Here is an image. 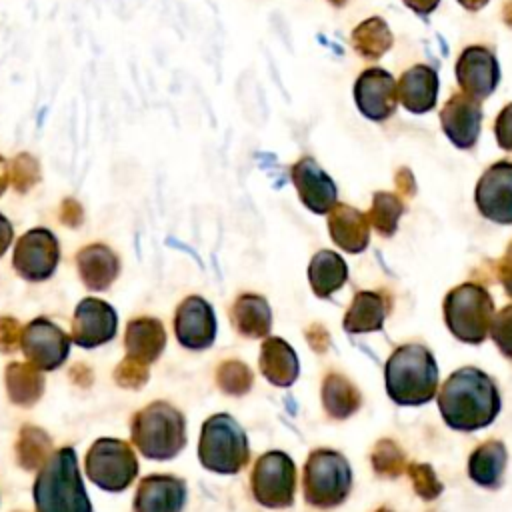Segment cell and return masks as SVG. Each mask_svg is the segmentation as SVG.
<instances>
[{
  "label": "cell",
  "mask_w": 512,
  "mask_h": 512,
  "mask_svg": "<svg viewBox=\"0 0 512 512\" xmlns=\"http://www.w3.org/2000/svg\"><path fill=\"white\" fill-rule=\"evenodd\" d=\"M494 314V302L480 284L464 282L444 298L446 326L466 344H480L488 338Z\"/></svg>",
  "instance_id": "cell-6"
},
{
  "label": "cell",
  "mask_w": 512,
  "mask_h": 512,
  "mask_svg": "<svg viewBox=\"0 0 512 512\" xmlns=\"http://www.w3.org/2000/svg\"><path fill=\"white\" fill-rule=\"evenodd\" d=\"M490 336L496 342L498 350L512 360V304L494 314Z\"/></svg>",
  "instance_id": "cell-38"
},
{
  "label": "cell",
  "mask_w": 512,
  "mask_h": 512,
  "mask_svg": "<svg viewBox=\"0 0 512 512\" xmlns=\"http://www.w3.org/2000/svg\"><path fill=\"white\" fill-rule=\"evenodd\" d=\"M114 380L122 386V388H140L146 380H148V364L138 362L130 356H126L116 372H114Z\"/></svg>",
  "instance_id": "cell-39"
},
{
  "label": "cell",
  "mask_w": 512,
  "mask_h": 512,
  "mask_svg": "<svg viewBox=\"0 0 512 512\" xmlns=\"http://www.w3.org/2000/svg\"><path fill=\"white\" fill-rule=\"evenodd\" d=\"M198 458L210 472L236 474L250 460L248 436L230 414H214L202 424Z\"/></svg>",
  "instance_id": "cell-5"
},
{
  "label": "cell",
  "mask_w": 512,
  "mask_h": 512,
  "mask_svg": "<svg viewBox=\"0 0 512 512\" xmlns=\"http://www.w3.org/2000/svg\"><path fill=\"white\" fill-rule=\"evenodd\" d=\"M386 390L400 406H420L438 392V364L424 344H402L386 362Z\"/></svg>",
  "instance_id": "cell-3"
},
{
  "label": "cell",
  "mask_w": 512,
  "mask_h": 512,
  "mask_svg": "<svg viewBox=\"0 0 512 512\" xmlns=\"http://www.w3.org/2000/svg\"><path fill=\"white\" fill-rule=\"evenodd\" d=\"M118 326L116 310L98 298L78 302L72 320V340L82 348H94L114 338Z\"/></svg>",
  "instance_id": "cell-16"
},
{
  "label": "cell",
  "mask_w": 512,
  "mask_h": 512,
  "mask_svg": "<svg viewBox=\"0 0 512 512\" xmlns=\"http://www.w3.org/2000/svg\"><path fill=\"white\" fill-rule=\"evenodd\" d=\"M6 390L14 404L32 406L44 392V376L30 362H14L6 368Z\"/></svg>",
  "instance_id": "cell-30"
},
{
  "label": "cell",
  "mask_w": 512,
  "mask_h": 512,
  "mask_svg": "<svg viewBox=\"0 0 512 512\" xmlns=\"http://www.w3.org/2000/svg\"><path fill=\"white\" fill-rule=\"evenodd\" d=\"M506 460V446L500 440H488L470 454L468 476L484 488H498L506 470Z\"/></svg>",
  "instance_id": "cell-26"
},
{
  "label": "cell",
  "mask_w": 512,
  "mask_h": 512,
  "mask_svg": "<svg viewBox=\"0 0 512 512\" xmlns=\"http://www.w3.org/2000/svg\"><path fill=\"white\" fill-rule=\"evenodd\" d=\"M250 482L258 504L266 508H288L296 494V466L286 452H266L254 464Z\"/></svg>",
  "instance_id": "cell-9"
},
{
  "label": "cell",
  "mask_w": 512,
  "mask_h": 512,
  "mask_svg": "<svg viewBox=\"0 0 512 512\" xmlns=\"http://www.w3.org/2000/svg\"><path fill=\"white\" fill-rule=\"evenodd\" d=\"M86 474L102 490L122 492L138 474L132 446L118 438L96 440L86 454Z\"/></svg>",
  "instance_id": "cell-8"
},
{
  "label": "cell",
  "mask_w": 512,
  "mask_h": 512,
  "mask_svg": "<svg viewBox=\"0 0 512 512\" xmlns=\"http://www.w3.org/2000/svg\"><path fill=\"white\" fill-rule=\"evenodd\" d=\"M260 370L274 386H290L298 378V356L282 338H268L260 348Z\"/></svg>",
  "instance_id": "cell-24"
},
{
  "label": "cell",
  "mask_w": 512,
  "mask_h": 512,
  "mask_svg": "<svg viewBox=\"0 0 512 512\" xmlns=\"http://www.w3.org/2000/svg\"><path fill=\"white\" fill-rule=\"evenodd\" d=\"M438 2L440 0H404V4L420 16H428L438 6Z\"/></svg>",
  "instance_id": "cell-46"
},
{
  "label": "cell",
  "mask_w": 512,
  "mask_h": 512,
  "mask_svg": "<svg viewBox=\"0 0 512 512\" xmlns=\"http://www.w3.org/2000/svg\"><path fill=\"white\" fill-rule=\"evenodd\" d=\"M322 402L332 418L344 420L360 408L362 396L346 376L328 374L322 382Z\"/></svg>",
  "instance_id": "cell-29"
},
{
  "label": "cell",
  "mask_w": 512,
  "mask_h": 512,
  "mask_svg": "<svg viewBox=\"0 0 512 512\" xmlns=\"http://www.w3.org/2000/svg\"><path fill=\"white\" fill-rule=\"evenodd\" d=\"M496 382L474 366L452 372L438 388V408L444 422L460 432H472L494 422L500 412Z\"/></svg>",
  "instance_id": "cell-1"
},
{
  "label": "cell",
  "mask_w": 512,
  "mask_h": 512,
  "mask_svg": "<svg viewBox=\"0 0 512 512\" xmlns=\"http://www.w3.org/2000/svg\"><path fill=\"white\" fill-rule=\"evenodd\" d=\"M456 80L464 94L474 100L488 98L500 80L496 56L484 46H468L456 60Z\"/></svg>",
  "instance_id": "cell-13"
},
{
  "label": "cell",
  "mask_w": 512,
  "mask_h": 512,
  "mask_svg": "<svg viewBox=\"0 0 512 512\" xmlns=\"http://www.w3.org/2000/svg\"><path fill=\"white\" fill-rule=\"evenodd\" d=\"M372 466L380 476H388L394 478L398 476L404 468H406V460H404V452L398 448L396 442L384 438L374 446L372 452Z\"/></svg>",
  "instance_id": "cell-36"
},
{
  "label": "cell",
  "mask_w": 512,
  "mask_h": 512,
  "mask_svg": "<svg viewBox=\"0 0 512 512\" xmlns=\"http://www.w3.org/2000/svg\"><path fill=\"white\" fill-rule=\"evenodd\" d=\"M440 122L444 134L450 138L454 146L472 148L480 134V102L464 92H456L444 102L440 110Z\"/></svg>",
  "instance_id": "cell-17"
},
{
  "label": "cell",
  "mask_w": 512,
  "mask_h": 512,
  "mask_svg": "<svg viewBox=\"0 0 512 512\" xmlns=\"http://www.w3.org/2000/svg\"><path fill=\"white\" fill-rule=\"evenodd\" d=\"M78 274L86 288L106 290L120 272L118 256L104 244H90L76 254Z\"/></svg>",
  "instance_id": "cell-22"
},
{
  "label": "cell",
  "mask_w": 512,
  "mask_h": 512,
  "mask_svg": "<svg viewBox=\"0 0 512 512\" xmlns=\"http://www.w3.org/2000/svg\"><path fill=\"white\" fill-rule=\"evenodd\" d=\"M404 212V202L400 200L398 194L392 192H376L372 198V208L366 214L370 226L382 234V236H392L396 232L398 220Z\"/></svg>",
  "instance_id": "cell-33"
},
{
  "label": "cell",
  "mask_w": 512,
  "mask_h": 512,
  "mask_svg": "<svg viewBox=\"0 0 512 512\" xmlns=\"http://www.w3.org/2000/svg\"><path fill=\"white\" fill-rule=\"evenodd\" d=\"M292 182L302 204L316 212L328 214L336 204V186L314 158H300L292 166Z\"/></svg>",
  "instance_id": "cell-18"
},
{
  "label": "cell",
  "mask_w": 512,
  "mask_h": 512,
  "mask_svg": "<svg viewBox=\"0 0 512 512\" xmlns=\"http://www.w3.org/2000/svg\"><path fill=\"white\" fill-rule=\"evenodd\" d=\"M500 282L508 296L512 298V242L508 244V250L500 262Z\"/></svg>",
  "instance_id": "cell-43"
},
{
  "label": "cell",
  "mask_w": 512,
  "mask_h": 512,
  "mask_svg": "<svg viewBox=\"0 0 512 512\" xmlns=\"http://www.w3.org/2000/svg\"><path fill=\"white\" fill-rule=\"evenodd\" d=\"M186 484L170 474L146 476L134 496V512H182Z\"/></svg>",
  "instance_id": "cell-19"
},
{
  "label": "cell",
  "mask_w": 512,
  "mask_h": 512,
  "mask_svg": "<svg viewBox=\"0 0 512 512\" xmlns=\"http://www.w3.org/2000/svg\"><path fill=\"white\" fill-rule=\"evenodd\" d=\"M398 100L412 114H424L436 106L438 74L426 64L408 68L396 84Z\"/></svg>",
  "instance_id": "cell-20"
},
{
  "label": "cell",
  "mask_w": 512,
  "mask_h": 512,
  "mask_svg": "<svg viewBox=\"0 0 512 512\" xmlns=\"http://www.w3.org/2000/svg\"><path fill=\"white\" fill-rule=\"evenodd\" d=\"M352 488V470L348 460L330 448L314 450L304 466V498L316 508H334L342 504Z\"/></svg>",
  "instance_id": "cell-7"
},
{
  "label": "cell",
  "mask_w": 512,
  "mask_h": 512,
  "mask_svg": "<svg viewBox=\"0 0 512 512\" xmlns=\"http://www.w3.org/2000/svg\"><path fill=\"white\" fill-rule=\"evenodd\" d=\"M124 344H126V356L150 364L154 362L166 344V332L160 320L142 316L134 318L124 334Z\"/></svg>",
  "instance_id": "cell-23"
},
{
  "label": "cell",
  "mask_w": 512,
  "mask_h": 512,
  "mask_svg": "<svg viewBox=\"0 0 512 512\" xmlns=\"http://www.w3.org/2000/svg\"><path fill=\"white\" fill-rule=\"evenodd\" d=\"M330 4H334V6H344L346 4V0H328Z\"/></svg>",
  "instance_id": "cell-50"
},
{
  "label": "cell",
  "mask_w": 512,
  "mask_h": 512,
  "mask_svg": "<svg viewBox=\"0 0 512 512\" xmlns=\"http://www.w3.org/2000/svg\"><path fill=\"white\" fill-rule=\"evenodd\" d=\"M388 314V302L376 292H358L342 320L348 332H374L382 330L384 318Z\"/></svg>",
  "instance_id": "cell-28"
},
{
  "label": "cell",
  "mask_w": 512,
  "mask_h": 512,
  "mask_svg": "<svg viewBox=\"0 0 512 512\" xmlns=\"http://www.w3.org/2000/svg\"><path fill=\"white\" fill-rule=\"evenodd\" d=\"M36 512H92L74 448L64 446L42 464L34 488Z\"/></svg>",
  "instance_id": "cell-2"
},
{
  "label": "cell",
  "mask_w": 512,
  "mask_h": 512,
  "mask_svg": "<svg viewBox=\"0 0 512 512\" xmlns=\"http://www.w3.org/2000/svg\"><path fill=\"white\" fill-rule=\"evenodd\" d=\"M354 98L356 106L366 118L378 122L386 120L396 110V80L384 68H368L354 84Z\"/></svg>",
  "instance_id": "cell-15"
},
{
  "label": "cell",
  "mask_w": 512,
  "mask_h": 512,
  "mask_svg": "<svg viewBox=\"0 0 512 512\" xmlns=\"http://www.w3.org/2000/svg\"><path fill=\"white\" fill-rule=\"evenodd\" d=\"M58 258V238L48 228H32L16 240L12 264L22 278L42 282L54 274Z\"/></svg>",
  "instance_id": "cell-10"
},
{
  "label": "cell",
  "mask_w": 512,
  "mask_h": 512,
  "mask_svg": "<svg viewBox=\"0 0 512 512\" xmlns=\"http://www.w3.org/2000/svg\"><path fill=\"white\" fill-rule=\"evenodd\" d=\"M12 238H14L12 224H10V220L0 212V256L8 250V246H10Z\"/></svg>",
  "instance_id": "cell-44"
},
{
  "label": "cell",
  "mask_w": 512,
  "mask_h": 512,
  "mask_svg": "<svg viewBox=\"0 0 512 512\" xmlns=\"http://www.w3.org/2000/svg\"><path fill=\"white\" fill-rule=\"evenodd\" d=\"M378 512H388V510H386V508H380V510H378Z\"/></svg>",
  "instance_id": "cell-51"
},
{
  "label": "cell",
  "mask_w": 512,
  "mask_h": 512,
  "mask_svg": "<svg viewBox=\"0 0 512 512\" xmlns=\"http://www.w3.org/2000/svg\"><path fill=\"white\" fill-rule=\"evenodd\" d=\"M406 472L410 474L414 490L422 500H434L442 492V484L438 482L436 472L432 470L430 464L412 462L406 466Z\"/></svg>",
  "instance_id": "cell-37"
},
{
  "label": "cell",
  "mask_w": 512,
  "mask_h": 512,
  "mask_svg": "<svg viewBox=\"0 0 512 512\" xmlns=\"http://www.w3.org/2000/svg\"><path fill=\"white\" fill-rule=\"evenodd\" d=\"M494 134L498 140V146L512 152V102L502 108V112L496 118Z\"/></svg>",
  "instance_id": "cell-41"
},
{
  "label": "cell",
  "mask_w": 512,
  "mask_h": 512,
  "mask_svg": "<svg viewBox=\"0 0 512 512\" xmlns=\"http://www.w3.org/2000/svg\"><path fill=\"white\" fill-rule=\"evenodd\" d=\"M178 342L190 350H204L216 338V316L202 296H188L180 302L174 316Z\"/></svg>",
  "instance_id": "cell-14"
},
{
  "label": "cell",
  "mask_w": 512,
  "mask_h": 512,
  "mask_svg": "<svg viewBox=\"0 0 512 512\" xmlns=\"http://www.w3.org/2000/svg\"><path fill=\"white\" fill-rule=\"evenodd\" d=\"M132 440L152 460H170L186 444V420L168 402H152L132 418Z\"/></svg>",
  "instance_id": "cell-4"
},
{
  "label": "cell",
  "mask_w": 512,
  "mask_h": 512,
  "mask_svg": "<svg viewBox=\"0 0 512 512\" xmlns=\"http://www.w3.org/2000/svg\"><path fill=\"white\" fill-rule=\"evenodd\" d=\"M52 448L50 436L32 424H26L20 428L18 440H16V458L18 464L24 470H40L42 464L48 460Z\"/></svg>",
  "instance_id": "cell-32"
},
{
  "label": "cell",
  "mask_w": 512,
  "mask_h": 512,
  "mask_svg": "<svg viewBox=\"0 0 512 512\" xmlns=\"http://www.w3.org/2000/svg\"><path fill=\"white\" fill-rule=\"evenodd\" d=\"M396 184H398V188H400V192L402 194H408V196H412L414 194V178H412V172L408 170V168H400L398 172H396Z\"/></svg>",
  "instance_id": "cell-45"
},
{
  "label": "cell",
  "mask_w": 512,
  "mask_h": 512,
  "mask_svg": "<svg viewBox=\"0 0 512 512\" xmlns=\"http://www.w3.org/2000/svg\"><path fill=\"white\" fill-rule=\"evenodd\" d=\"M20 348L38 370H56L68 358L70 336L48 318H36L22 328Z\"/></svg>",
  "instance_id": "cell-11"
},
{
  "label": "cell",
  "mask_w": 512,
  "mask_h": 512,
  "mask_svg": "<svg viewBox=\"0 0 512 512\" xmlns=\"http://www.w3.org/2000/svg\"><path fill=\"white\" fill-rule=\"evenodd\" d=\"M22 328L12 316H0V352H14L20 346Z\"/></svg>",
  "instance_id": "cell-40"
},
{
  "label": "cell",
  "mask_w": 512,
  "mask_h": 512,
  "mask_svg": "<svg viewBox=\"0 0 512 512\" xmlns=\"http://www.w3.org/2000/svg\"><path fill=\"white\" fill-rule=\"evenodd\" d=\"M466 10H480L488 0H458Z\"/></svg>",
  "instance_id": "cell-49"
},
{
  "label": "cell",
  "mask_w": 512,
  "mask_h": 512,
  "mask_svg": "<svg viewBox=\"0 0 512 512\" xmlns=\"http://www.w3.org/2000/svg\"><path fill=\"white\" fill-rule=\"evenodd\" d=\"M328 230L332 240L352 254L362 252L370 240L368 216L346 204H334L328 212Z\"/></svg>",
  "instance_id": "cell-21"
},
{
  "label": "cell",
  "mask_w": 512,
  "mask_h": 512,
  "mask_svg": "<svg viewBox=\"0 0 512 512\" xmlns=\"http://www.w3.org/2000/svg\"><path fill=\"white\" fill-rule=\"evenodd\" d=\"M60 220H62V224H66L70 228L80 226V222H82V206L74 198H66L60 204Z\"/></svg>",
  "instance_id": "cell-42"
},
{
  "label": "cell",
  "mask_w": 512,
  "mask_h": 512,
  "mask_svg": "<svg viewBox=\"0 0 512 512\" xmlns=\"http://www.w3.org/2000/svg\"><path fill=\"white\" fill-rule=\"evenodd\" d=\"M352 46L366 60H378L390 50L392 32L382 18L372 16L354 28Z\"/></svg>",
  "instance_id": "cell-31"
},
{
  "label": "cell",
  "mask_w": 512,
  "mask_h": 512,
  "mask_svg": "<svg viewBox=\"0 0 512 512\" xmlns=\"http://www.w3.org/2000/svg\"><path fill=\"white\" fill-rule=\"evenodd\" d=\"M474 200L480 214L498 224H512V162L492 164L478 180Z\"/></svg>",
  "instance_id": "cell-12"
},
{
  "label": "cell",
  "mask_w": 512,
  "mask_h": 512,
  "mask_svg": "<svg viewBox=\"0 0 512 512\" xmlns=\"http://www.w3.org/2000/svg\"><path fill=\"white\" fill-rule=\"evenodd\" d=\"M252 372L246 364L238 362V360H226L218 366L216 370V382L220 386V390H224L226 394H246L252 386Z\"/></svg>",
  "instance_id": "cell-34"
},
{
  "label": "cell",
  "mask_w": 512,
  "mask_h": 512,
  "mask_svg": "<svg viewBox=\"0 0 512 512\" xmlns=\"http://www.w3.org/2000/svg\"><path fill=\"white\" fill-rule=\"evenodd\" d=\"M230 320L246 338H262L272 328V312L268 302L258 294H242L236 298Z\"/></svg>",
  "instance_id": "cell-25"
},
{
  "label": "cell",
  "mask_w": 512,
  "mask_h": 512,
  "mask_svg": "<svg viewBox=\"0 0 512 512\" xmlns=\"http://www.w3.org/2000/svg\"><path fill=\"white\" fill-rule=\"evenodd\" d=\"M502 20L506 26L512 28V0H508L504 6H502Z\"/></svg>",
  "instance_id": "cell-48"
},
{
  "label": "cell",
  "mask_w": 512,
  "mask_h": 512,
  "mask_svg": "<svg viewBox=\"0 0 512 512\" xmlns=\"http://www.w3.org/2000/svg\"><path fill=\"white\" fill-rule=\"evenodd\" d=\"M8 176H10V184L14 186V190L24 194L40 182V164L32 154L20 152L10 160Z\"/></svg>",
  "instance_id": "cell-35"
},
{
  "label": "cell",
  "mask_w": 512,
  "mask_h": 512,
  "mask_svg": "<svg viewBox=\"0 0 512 512\" xmlns=\"http://www.w3.org/2000/svg\"><path fill=\"white\" fill-rule=\"evenodd\" d=\"M8 182H10V176H8V162H6L4 156H0V196L4 194Z\"/></svg>",
  "instance_id": "cell-47"
},
{
  "label": "cell",
  "mask_w": 512,
  "mask_h": 512,
  "mask_svg": "<svg viewBox=\"0 0 512 512\" xmlns=\"http://www.w3.org/2000/svg\"><path fill=\"white\" fill-rule=\"evenodd\" d=\"M348 268L340 254L332 250H320L314 254L308 266L310 288L318 298H328L346 284Z\"/></svg>",
  "instance_id": "cell-27"
}]
</instances>
